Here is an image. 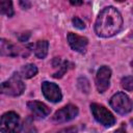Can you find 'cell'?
Listing matches in <instances>:
<instances>
[{
    "instance_id": "obj_21",
    "label": "cell",
    "mask_w": 133,
    "mask_h": 133,
    "mask_svg": "<svg viewBox=\"0 0 133 133\" xmlns=\"http://www.w3.org/2000/svg\"><path fill=\"white\" fill-rule=\"evenodd\" d=\"M30 37V32H23V33H21L20 35H19V41L20 42H27L28 41V38Z\"/></svg>"
},
{
    "instance_id": "obj_15",
    "label": "cell",
    "mask_w": 133,
    "mask_h": 133,
    "mask_svg": "<svg viewBox=\"0 0 133 133\" xmlns=\"http://www.w3.org/2000/svg\"><path fill=\"white\" fill-rule=\"evenodd\" d=\"M56 61H57V64H53V65H54V68L58 66V70L52 75V77H54V78H61L65 74V72L68 71L69 62L68 61H60L59 58H56Z\"/></svg>"
},
{
    "instance_id": "obj_16",
    "label": "cell",
    "mask_w": 133,
    "mask_h": 133,
    "mask_svg": "<svg viewBox=\"0 0 133 133\" xmlns=\"http://www.w3.org/2000/svg\"><path fill=\"white\" fill-rule=\"evenodd\" d=\"M77 85H78V88L84 92V94H88L89 90H90V85H89V81L85 78V77H80L78 78L77 80Z\"/></svg>"
},
{
    "instance_id": "obj_7",
    "label": "cell",
    "mask_w": 133,
    "mask_h": 133,
    "mask_svg": "<svg viewBox=\"0 0 133 133\" xmlns=\"http://www.w3.org/2000/svg\"><path fill=\"white\" fill-rule=\"evenodd\" d=\"M111 70L107 65H102L97 71L96 75V86L100 94L105 92L110 86Z\"/></svg>"
},
{
    "instance_id": "obj_11",
    "label": "cell",
    "mask_w": 133,
    "mask_h": 133,
    "mask_svg": "<svg viewBox=\"0 0 133 133\" xmlns=\"http://www.w3.org/2000/svg\"><path fill=\"white\" fill-rule=\"evenodd\" d=\"M0 53L2 56L16 57L20 54L19 48L5 38H1L0 41Z\"/></svg>"
},
{
    "instance_id": "obj_14",
    "label": "cell",
    "mask_w": 133,
    "mask_h": 133,
    "mask_svg": "<svg viewBox=\"0 0 133 133\" xmlns=\"http://www.w3.org/2000/svg\"><path fill=\"white\" fill-rule=\"evenodd\" d=\"M0 11L2 15H5L6 17L10 18L14 16L15 11L12 8V2L9 0H2L0 1Z\"/></svg>"
},
{
    "instance_id": "obj_1",
    "label": "cell",
    "mask_w": 133,
    "mask_h": 133,
    "mask_svg": "<svg viewBox=\"0 0 133 133\" xmlns=\"http://www.w3.org/2000/svg\"><path fill=\"white\" fill-rule=\"evenodd\" d=\"M123 28V17L113 6L103 8L96 20L95 32L101 37H111L117 34Z\"/></svg>"
},
{
    "instance_id": "obj_13",
    "label": "cell",
    "mask_w": 133,
    "mask_h": 133,
    "mask_svg": "<svg viewBox=\"0 0 133 133\" xmlns=\"http://www.w3.org/2000/svg\"><path fill=\"white\" fill-rule=\"evenodd\" d=\"M38 70L36 68L35 64L33 63H27L25 65L22 66L21 71H20V75L23 77V78H26V79H30L32 77H34L36 74H37Z\"/></svg>"
},
{
    "instance_id": "obj_6",
    "label": "cell",
    "mask_w": 133,
    "mask_h": 133,
    "mask_svg": "<svg viewBox=\"0 0 133 133\" xmlns=\"http://www.w3.org/2000/svg\"><path fill=\"white\" fill-rule=\"evenodd\" d=\"M78 113H79L78 107L73 104H69L63 106L62 108H60L54 113V115L52 116V122L55 124L66 123L74 119L78 115Z\"/></svg>"
},
{
    "instance_id": "obj_3",
    "label": "cell",
    "mask_w": 133,
    "mask_h": 133,
    "mask_svg": "<svg viewBox=\"0 0 133 133\" xmlns=\"http://www.w3.org/2000/svg\"><path fill=\"white\" fill-rule=\"evenodd\" d=\"M90 111L95 117V119L103 125L104 127H112L116 119L113 116V114L103 105L97 104V103H91L90 104Z\"/></svg>"
},
{
    "instance_id": "obj_23",
    "label": "cell",
    "mask_w": 133,
    "mask_h": 133,
    "mask_svg": "<svg viewBox=\"0 0 133 133\" xmlns=\"http://www.w3.org/2000/svg\"><path fill=\"white\" fill-rule=\"evenodd\" d=\"M70 3L72 5H81V4H83L82 1H70Z\"/></svg>"
},
{
    "instance_id": "obj_19",
    "label": "cell",
    "mask_w": 133,
    "mask_h": 133,
    "mask_svg": "<svg viewBox=\"0 0 133 133\" xmlns=\"http://www.w3.org/2000/svg\"><path fill=\"white\" fill-rule=\"evenodd\" d=\"M72 23H73L74 27H76V28H78V29H80V30L85 28V24H84V22H83L80 18H78V17L73 18V19H72Z\"/></svg>"
},
{
    "instance_id": "obj_25",
    "label": "cell",
    "mask_w": 133,
    "mask_h": 133,
    "mask_svg": "<svg viewBox=\"0 0 133 133\" xmlns=\"http://www.w3.org/2000/svg\"><path fill=\"white\" fill-rule=\"evenodd\" d=\"M131 65H132V66H133V61H131Z\"/></svg>"
},
{
    "instance_id": "obj_20",
    "label": "cell",
    "mask_w": 133,
    "mask_h": 133,
    "mask_svg": "<svg viewBox=\"0 0 133 133\" xmlns=\"http://www.w3.org/2000/svg\"><path fill=\"white\" fill-rule=\"evenodd\" d=\"M56 133H78V130L76 127H69V128H63Z\"/></svg>"
},
{
    "instance_id": "obj_8",
    "label": "cell",
    "mask_w": 133,
    "mask_h": 133,
    "mask_svg": "<svg viewBox=\"0 0 133 133\" xmlns=\"http://www.w3.org/2000/svg\"><path fill=\"white\" fill-rule=\"evenodd\" d=\"M42 92L44 97L52 103H58L62 99L60 87L56 83H53V82L44 81L42 83Z\"/></svg>"
},
{
    "instance_id": "obj_26",
    "label": "cell",
    "mask_w": 133,
    "mask_h": 133,
    "mask_svg": "<svg viewBox=\"0 0 133 133\" xmlns=\"http://www.w3.org/2000/svg\"><path fill=\"white\" fill-rule=\"evenodd\" d=\"M132 12H133V9H132Z\"/></svg>"
},
{
    "instance_id": "obj_17",
    "label": "cell",
    "mask_w": 133,
    "mask_h": 133,
    "mask_svg": "<svg viewBox=\"0 0 133 133\" xmlns=\"http://www.w3.org/2000/svg\"><path fill=\"white\" fill-rule=\"evenodd\" d=\"M121 85L124 89L131 91L133 90V76H126L121 80Z\"/></svg>"
},
{
    "instance_id": "obj_10",
    "label": "cell",
    "mask_w": 133,
    "mask_h": 133,
    "mask_svg": "<svg viewBox=\"0 0 133 133\" xmlns=\"http://www.w3.org/2000/svg\"><path fill=\"white\" fill-rule=\"evenodd\" d=\"M27 107L38 118H45L51 112V109L45 103L39 102V101H31V102H28L27 103Z\"/></svg>"
},
{
    "instance_id": "obj_24",
    "label": "cell",
    "mask_w": 133,
    "mask_h": 133,
    "mask_svg": "<svg viewBox=\"0 0 133 133\" xmlns=\"http://www.w3.org/2000/svg\"><path fill=\"white\" fill-rule=\"evenodd\" d=\"M114 133H127V132H126V130L122 127V128H118L117 130H115V132H114Z\"/></svg>"
},
{
    "instance_id": "obj_5",
    "label": "cell",
    "mask_w": 133,
    "mask_h": 133,
    "mask_svg": "<svg viewBox=\"0 0 133 133\" xmlns=\"http://www.w3.org/2000/svg\"><path fill=\"white\" fill-rule=\"evenodd\" d=\"M1 133H19L21 131L20 116L14 111L5 112L1 116Z\"/></svg>"
},
{
    "instance_id": "obj_9",
    "label": "cell",
    "mask_w": 133,
    "mask_h": 133,
    "mask_svg": "<svg viewBox=\"0 0 133 133\" xmlns=\"http://www.w3.org/2000/svg\"><path fill=\"white\" fill-rule=\"evenodd\" d=\"M68 42L70 47L79 53H84L86 50V47L88 45V39L84 36H80L76 33L69 32L68 34Z\"/></svg>"
},
{
    "instance_id": "obj_2",
    "label": "cell",
    "mask_w": 133,
    "mask_h": 133,
    "mask_svg": "<svg viewBox=\"0 0 133 133\" xmlns=\"http://www.w3.org/2000/svg\"><path fill=\"white\" fill-rule=\"evenodd\" d=\"M21 77L19 73H14L10 78L1 83V92L10 97L21 96L25 90V84Z\"/></svg>"
},
{
    "instance_id": "obj_4",
    "label": "cell",
    "mask_w": 133,
    "mask_h": 133,
    "mask_svg": "<svg viewBox=\"0 0 133 133\" xmlns=\"http://www.w3.org/2000/svg\"><path fill=\"white\" fill-rule=\"evenodd\" d=\"M109 104H110L111 108H113L114 111H116L117 113L123 114V115L129 113L133 108L131 100L123 91H118V92L114 94L110 98Z\"/></svg>"
},
{
    "instance_id": "obj_12",
    "label": "cell",
    "mask_w": 133,
    "mask_h": 133,
    "mask_svg": "<svg viewBox=\"0 0 133 133\" xmlns=\"http://www.w3.org/2000/svg\"><path fill=\"white\" fill-rule=\"evenodd\" d=\"M48 49H49L48 41H46V39L37 41L35 46H34V54L37 58L44 59L48 54Z\"/></svg>"
},
{
    "instance_id": "obj_18",
    "label": "cell",
    "mask_w": 133,
    "mask_h": 133,
    "mask_svg": "<svg viewBox=\"0 0 133 133\" xmlns=\"http://www.w3.org/2000/svg\"><path fill=\"white\" fill-rule=\"evenodd\" d=\"M24 125H25V126H24L25 133H37V130H36V128L33 126V124H32V122H31L30 118H28V119L25 122Z\"/></svg>"
},
{
    "instance_id": "obj_22",
    "label": "cell",
    "mask_w": 133,
    "mask_h": 133,
    "mask_svg": "<svg viewBox=\"0 0 133 133\" xmlns=\"http://www.w3.org/2000/svg\"><path fill=\"white\" fill-rule=\"evenodd\" d=\"M20 5H21L24 9H28L31 4H30V2H28V1H20Z\"/></svg>"
}]
</instances>
